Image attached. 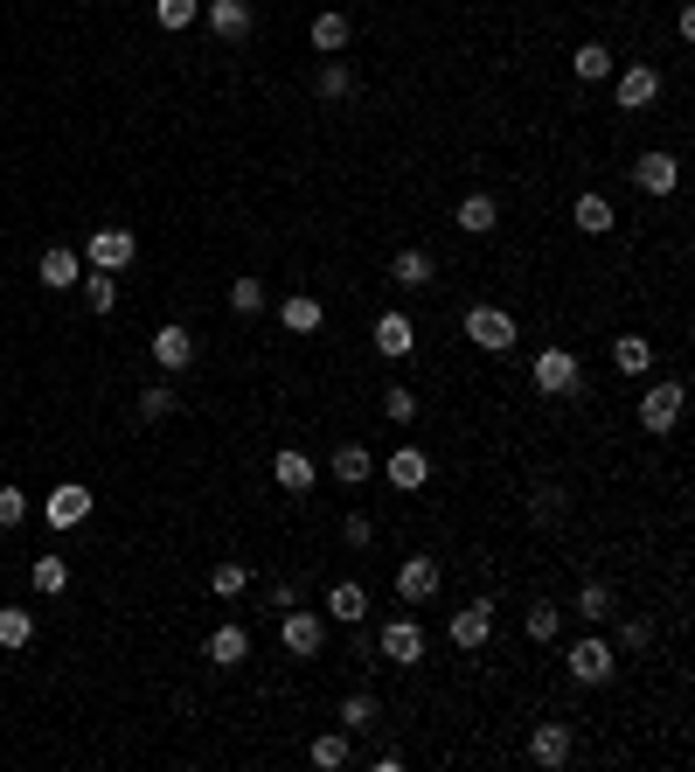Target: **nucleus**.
<instances>
[{"instance_id":"obj_1","label":"nucleus","mask_w":695,"mask_h":772,"mask_svg":"<svg viewBox=\"0 0 695 772\" xmlns=\"http://www.w3.org/2000/svg\"><path fill=\"white\" fill-rule=\"evenodd\" d=\"M529 383L542 390V397H577L585 369H577V355H571V348H542V355H536V369H529Z\"/></svg>"},{"instance_id":"obj_2","label":"nucleus","mask_w":695,"mask_h":772,"mask_svg":"<svg viewBox=\"0 0 695 772\" xmlns=\"http://www.w3.org/2000/svg\"><path fill=\"white\" fill-rule=\"evenodd\" d=\"M459 328H466V342L487 348V355H508V348H515V320L501 313V307H487V299H480V307H466Z\"/></svg>"},{"instance_id":"obj_3","label":"nucleus","mask_w":695,"mask_h":772,"mask_svg":"<svg viewBox=\"0 0 695 772\" xmlns=\"http://www.w3.org/2000/svg\"><path fill=\"white\" fill-rule=\"evenodd\" d=\"M91 272H125L140 258V237L125 230V223H105V230H91Z\"/></svg>"},{"instance_id":"obj_4","label":"nucleus","mask_w":695,"mask_h":772,"mask_svg":"<svg viewBox=\"0 0 695 772\" xmlns=\"http://www.w3.org/2000/svg\"><path fill=\"white\" fill-rule=\"evenodd\" d=\"M278 640H286V654L313 662V654L327 648V613H299V606H286V627H278Z\"/></svg>"},{"instance_id":"obj_5","label":"nucleus","mask_w":695,"mask_h":772,"mask_svg":"<svg viewBox=\"0 0 695 772\" xmlns=\"http://www.w3.org/2000/svg\"><path fill=\"white\" fill-rule=\"evenodd\" d=\"M375 654L397 662V668H418L424 662V627H418V619H390V627L375 633Z\"/></svg>"},{"instance_id":"obj_6","label":"nucleus","mask_w":695,"mask_h":772,"mask_svg":"<svg viewBox=\"0 0 695 772\" xmlns=\"http://www.w3.org/2000/svg\"><path fill=\"white\" fill-rule=\"evenodd\" d=\"M612 98H619V111H647L654 98H661V70L654 63H626V70H612Z\"/></svg>"},{"instance_id":"obj_7","label":"nucleus","mask_w":695,"mask_h":772,"mask_svg":"<svg viewBox=\"0 0 695 772\" xmlns=\"http://www.w3.org/2000/svg\"><path fill=\"white\" fill-rule=\"evenodd\" d=\"M202 14H209V35H216V43H251V28H257V8H251V0H209V8H202Z\"/></svg>"},{"instance_id":"obj_8","label":"nucleus","mask_w":695,"mask_h":772,"mask_svg":"<svg viewBox=\"0 0 695 772\" xmlns=\"http://www.w3.org/2000/svg\"><path fill=\"white\" fill-rule=\"evenodd\" d=\"M439 585H445V571L431 557H404L397 563V598L404 606H431V598H439Z\"/></svg>"},{"instance_id":"obj_9","label":"nucleus","mask_w":695,"mask_h":772,"mask_svg":"<svg viewBox=\"0 0 695 772\" xmlns=\"http://www.w3.org/2000/svg\"><path fill=\"white\" fill-rule=\"evenodd\" d=\"M682 397H688L682 383H654V390H640V425L654 431V439H668V431H674V418H682Z\"/></svg>"},{"instance_id":"obj_10","label":"nucleus","mask_w":695,"mask_h":772,"mask_svg":"<svg viewBox=\"0 0 695 772\" xmlns=\"http://www.w3.org/2000/svg\"><path fill=\"white\" fill-rule=\"evenodd\" d=\"M91 508H98V495H91L84 480H63V487H56V495L43 501V515H49V530H77Z\"/></svg>"},{"instance_id":"obj_11","label":"nucleus","mask_w":695,"mask_h":772,"mask_svg":"<svg viewBox=\"0 0 695 772\" xmlns=\"http://www.w3.org/2000/svg\"><path fill=\"white\" fill-rule=\"evenodd\" d=\"M612 662H619V654H612V640H598V633H585V640L571 648V675H577V682H598V689H606L612 675H619Z\"/></svg>"},{"instance_id":"obj_12","label":"nucleus","mask_w":695,"mask_h":772,"mask_svg":"<svg viewBox=\"0 0 695 772\" xmlns=\"http://www.w3.org/2000/svg\"><path fill=\"white\" fill-rule=\"evenodd\" d=\"M487 640H494V598H466V606L453 613V648H487Z\"/></svg>"},{"instance_id":"obj_13","label":"nucleus","mask_w":695,"mask_h":772,"mask_svg":"<svg viewBox=\"0 0 695 772\" xmlns=\"http://www.w3.org/2000/svg\"><path fill=\"white\" fill-rule=\"evenodd\" d=\"M431 278H439V258H431L424 244H404V251L390 258V286H404V293H424Z\"/></svg>"},{"instance_id":"obj_14","label":"nucleus","mask_w":695,"mask_h":772,"mask_svg":"<svg viewBox=\"0 0 695 772\" xmlns=\"http://www.w3.org/2000/svg\"><path fill=\"white\" fill-rule=\"evenodd\" d=\"M383 474H390V487H397V495H418V487L431 480V453H424V446H397Z\"/></svg>"},{"instance_id":"obj_15","label":"nucleus","mask_w":695,"mask_h":772,"mask_svg":"<svg viewBox=\"0 0 695 772\" xmlns=\"http://www.w3.org/2000/svg\"><path fill=\"white\" fill-rule=\"evenodd\" d=\"M674 181H682V161L674 154H640L633 161V188H640V195H674Z\"/></svg>"},{"instance_id":"obj_16","label":"nucleus","mask_w":695,"mask_h":772,"mask_svg":"<svg viewBox=\"0 0 695 772\" xmlns=\"http://www.w3.org/2000/svg\"><path fill=\"white\" fill-rule=\"evenodd\" d=\"M154 363H160L167 376H181L188 363H195V334L175 328V320H167V328H154Z\"/></svg>"},{"instance_id":"obj_17","label":"nucleus","mask_w":695,"mask_h":772,"mask_svg":"<svg viewBox=\"0 0 695 772\" xmlns=\"http://www.w3.org/2000/svg\"><path fill=\"white\" fill-rule=\"evenodd\" d=\"M529 759H536L542 772L571 765V724H536V731H529Z\"/></svg>"},{"instance_id":"obj_18","label":"nucleus","mask_w":695,"mask_h":772,"mask_svg":"<svg viewBox=\"0 0 695 772\" xmlns=\"http://www.w3.org/2000/svg\"><path fill=\"white\" fill-rule=\"evenodd\" d=\"M327 619H334V627H362V619H369V585H355V578L327 585Z\"/></svg>"},{"instance_id":"obj_19","label":"nucleus","mask_w":695,"mask_h":772,"mask_svg":"<svg viewBox=\"0 0 695 772\" xmlns=\"http://www.w3.org/2000/svg\"><path fill=\"white\" fill-rule=\"evenodd\" d=\"M418 348V328H410V313H375V355H390V363H397V355H410Z\"/></svg>"},{"instance_id":"obj_20","label":"nucleus","mask_w":695,"mask_h":772,"mask_svg":"<svg viewBox=\"0 0 695 772\" xmlns=\"http://www.w3.org/2000/svg\"><path fill=\"white\" fill-rule=\"evenodd\" d=\"M348 35H355L348 14H341V8H321V14H313V28H307V43L321 49V56H341V49H348Z\"/></svg>"},{"instance_id":"obj_21","label":"nucleus","mask_w":695,"mask_h":772,"mask_svg":"<svg viewBox=\"0 0 695 772\" xmlns=\"http://www.w3.org/2000/svg\"><path fill=\"white\" fill-rule=\"evenodd\" d=\"M77 278H84V258L70 251V244H49V251H43V286L49 293H70Z\"/></svg>"},{"instance_id":"obj_22","label":"nucleus","mask_w":695,"mask_h":772,"mask_svg":"<svg viewBox=\"0 0 695 772\" xmlns=\"http://www.w3.org/2000/svg\"><path fill=\"white\" fill-rule=\"evenodd\" d=\"M321 320H327V307L313 293H292L286 307H278V328H286V334H321Z\"/></svg>"},{"instance_id":"obj_23","label":"nucleus","mask_w":695,"mask_h":772,"mask_svg":"<svg viewBox=\"0 0 695 772\" xmlns=\"http://www.w3.org/2000/svg\"><path fill=\"white\" fill-rule=\"evenodd\" d=\"M209 662H216V668H243V662H251V633H243L237 619L209 633Z\"/></svg>"},{"instance_id":"obj_24","label":"nucleus","mask_w":695,"mask_h":772,"mask_svg":"<svg viewBox=\"0 0 695 772\" xmlns=\"http://www.w3.org/2000/svg\"><path fill=\"white\" fill-rule=\"evenodd\" d=\"M571 70H577L585 84H606L612 70H619V56H612L606 43H577V49H571Z\"/></svg>"},{"instance_id":"obj_25","label":"nucleus","mask_w":695,"mask_h":772,"mask_svg":"<svg viewBox=\"0 0 695 772\" xmlns=\"http://www.w3.org/2000/svg\"><path fill=\"white\" fill-rule=\"evenodd\" d=\"M612 369L619 376H647L654 369V342H647V334H619V342H612Z\"/></svg>"},{"instance_id":"obj_26","label":"nucleus","mask_w":695,"mask_h":772,"mask_svg":"<svg viewBox=\"0 0 695 772\" xmlns=\"http://www.w3.org/2000/svg\"><path fill=\"white\" fill-rule=\"evenodd\" d=\"M375 474V453H369V446H334V480H341V487H362Z\"/></svg>"},{"instance_id":"obj_27","label":"nucleus","mask_w":695,"mask_h":772,"mask_svg":"<svg viewBox=\"0 0 695 772\" xmlns=\"http://www.w3.org/2000/svg\"><path fill=\"white\" fill-rule=\"evenodd\" d=\"M383 724V703H375L369 689H355V696H341V731L355 738V731H375Z\"/></svg>"},{"instance_id":"obj_28","label":"nucleus","mask_w":695,"mask_h":772,"mask_svg":"<svg viewBox=\"0 0 695 772\" xmlns=\"http://www.w3.org/2000/svg\"><path fill=\"white\" fill-rule=\"evenodd\" d=\"M272 474H278V487H286V495H307V487H313V460H307V453H292V446H286V453L272 460Z\"/></svg>"},{"instance_id":"obj_29","label":"nucleus","mask_w":695,"mask_h":772,"mask_svg":"<svg viewBox=\"0 0 695 772\" xmlns=\"http://www.w3.org/2000/svg\"><path fill=\"white\" fill-rule=\"evenodd\" d=\"M313 91H321L327 105H348V91H355V70L341 63V56H327V63H321V78H313Z\"/></svg>"},{"instance_id":"obj_30","label":"nucleus","mask_w":695,"mask_h":772,"mask_svg":"<svg viewBox=\"0 0 695 772\" xmlns=\"http://www.w3.org/2000/svg\"><path fill=\"white\" fill-rule=\"evenodd\" d=\"M494 223H501L494 195H466V202H459V230H466V237H487V230H494Z\"/></svg>"},{"instance_id":"obj_31","label":"nucleus","mask_w":695,"mask_h":772,"mask_svg":"<svg viewBox=\"0 0 695 772\" xmlns=\"http://www.w3.org/2000/svg\"><path fill=\"white\" fill-rule=\"evenodd\" d=\"M571 216H577V230H585V237H606L612 223H619L606 195H577V210H571Z\"/></svg>"},{"instance_id":"obj_32","label":"nucleus","mask_w":695,"mask_h":772,"mask_svg":"<svg viewBox=\"0 0 695 772\" xmlns=\"http://www.w3.org/2000/svg\"><path fill=\"white\" fill-rule=\"evenodd\" d=\"M522 633H529L536 648H550V640L563 633V613L550 606V598H536V606H529V619H522Z\"/></svg>"},{"instance_id":"obj_33","label":"nucleus","mask_w":695,"mask_h":772,"mask_svg":"<svg viewBox=\"0 0 695 772\" xmlns=\"http://www.w3.org/2000/svg\"><path fill=\"white\" fill-rule=\"evenodd\" d=\"M154 22H160L167 35H181V28L202 22V0H154Z\"/></svg>"},{"instance_id":"obj_34","label":"nucleus","mask_w":695,"mask_h":772,"mask_svg":"<svg viewBox=\"0 0 695 772\" xmlns=\"http://www.w3.org/2000/svg\"><path fill=\"white\" fill-rule=\"evenodd\" d=\"M77 286H84V307H91V313H111V307H119V278H111V272H84Z\"/></svg>"},{"instance_id":"obj_35","label":"nucleus","mask_w":695,"mask_h":772,"mask_svg":"<svg viewBox=\"0 0 695 772\" xmlns=\"http://www.w3.org/2000/svg\"><path fill=\"white\" fill-rule=\"evenodd\" d=\"M28 578H35V592H43V598L70 592V563H63V557H35V563H28Z\"/></svg>"},{"instance_id":"obj_36","label":"nucleus","mask_w":695,"mask_h":772,"mask_svg":"<svg viewBox=\"0 0 695 772\" xmlns=\"http://www.w3.org/2000/svg\"><path fill=\"white\" fill-rule=\"evenodd\" d=\"M28 640H35V613L0 606V648H28Z\"/></svg>"},{"instance_id":"obj_37","label":"nucleus","mask_w":695,"mask_h":772,"mask_svg":"<svg viewBox=\"0 0 695 772\" xmlns=\"http://www.w3.org/2000/svg\"><path fill=\"white\" fill-rule=\"evenodd\" d=\"M243 585H251V571H243L237 557H223V563H209V592H216V598H237Z\"/></svg>"},{"instance_id":"obj_38","label":"nucleus","mask_w":695,"mask_h":772,"mask_svg":"<svg viewBox=\"0 0 695 772\" xmlns=\"http://www.w3.org/2000/svg\"><path fill=\"white\" fill-rule=\"evenodd\" d=\"M577 619H591V627H606V619H612V592L598 585V578H591V585H577Z\"/></svg>"},{"instance_id":"obj_39","label":"nucleus","mask_w":695,"mask_h":772,"mask_svg":"<svg viewBox=\"0 0 695 772\" xmlns=\"http://www.w3.org/2000/svg\"><path fill=\"white\" fill-rule=\"evenodd\" d=\"M313 765L321 772H334V765H348V731H321V738H313V751H307Z\"/></svg>"},{"instance_id":"obj_40","label":"nucleus","mask_w":695,"mask_h":772,"mask_svg":"<svg viewBox=\"0 0 695 772\" xmlns=\"http://www.w3.org/2000/svg\"><path fill=\"white\" fill-rule=\"evenodd\" d=\"M383 418H390V425H410V418H418V390L390 383V390H383Z\"/></svg>"},{"instance_id":"obj_41","label":"nucleus","mask_w":695,"mask_h":772,"mask_svg":"<svg viewBox=\"0 0 695 772\" xmlns=\"http://www.w3.org/2000/svg\"><path fill=\"white\" fill-rule=\"evenodd\" d=\"M230 307L237 313H265V278H230Z\"/></svg>"},{"instance_id":"obj_42","label":"nucleus","mask_w":695,"mask_h":772,"mask_svg":"<svg viewBox=\"0 0 695 772\" xmlns=\"http://www.w3.org/2000/svg\"><path fill=\"white\" fill-rule=\"evenodd\" d=\"M167 411H175V390H167V383L140 390V418H167Z\"/></svg>"},{"instance_id":"obj_43","label":"nucleus","mask_w":695,"mask_h":772,"mask_svg":"<svg viewBox=\"0 0 695 772\" xmlns=\"http://www.w3.org/2000/svg\"><path fill=\"white\" fill-rule=\"evenodd\" d=\"M22 515H28V495L22 487H0V530H14Z\"/></svg>"},{"instance_id":"obj_44","label":"nucleus","mask_w":695,"mask_h":772,"mask_svg":"<svg viewBox=\"0 0 695 772\" xmlns=\"http://www.w3.org/2000/svg\"><path fill=\"white\" fill-rule=\"evenodd\" d=\"M341 543H348V550H369V543H375V522H369V515H348V522H341Z\"/></svg>"}]
</instances>
